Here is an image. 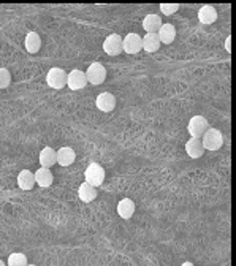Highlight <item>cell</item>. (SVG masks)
<instances>
[{
	"instance_id": "1",
	"label": "cell",
	"mask_w": 236,
	"mask_h": 266,
	"mask_svg": "<svg viewBox=\"0 0 236 266\" xmlns=\"http://www.w3.org/2000/svg\"><path fill=\"white\" fill-rule=\"evenodd\" d=\"M200 140H201V144L204 147V151H219L220 147H222V144H224L222 131L214 128V127H209L208 130H206L204 135Z\"/></svg>"
},
{
	"instance_id": "2",
	"label": "cell",
	"mask_w": 236,
	"mask_h": 266,
	"mask_svg": "<svg viewBox=\"0 0 236 266\" xmlns=\"http://www.w3.org/2000/svg\"><path fill=\"white\" fill-rule=\"evenodd\" d=\"M209 128V122L206 119L204 116H194L192 119L189 121V125H187V131L190 133L192 138H201L204 135V131Z\"/></svg>"
},
{
	"instance_id": "3",
	"label": "cell",
	"mask_w": 236,
	"mask_h": 266,
	"mask_svg": "<svg viewBox=\"0 0 236 266\" xmlns=\"http://www.w3.org/2000/svg\"><path fill=\"white\" fill-rule=\"evenodd\" d=\"M84 179H86L84 182L91 184L94 187H98L103 184V181H105V170H103V167L98 164H91L84 171Z\"/></svg>"
},
{
	"instance_id": "4",
	"label": "cell",
	"mask_w": 236,
	"mask_h": 266,
	"mask_svg": "<svg viewBox=\"0 0 236 266\" xmlns=\"http://www.w3.org/2000/svg\"><path fill=\"white\" fill-rule=\"evenodd\" d=\"M86 78H87V83H91L94 86H98L101 83H105V79H107V68L103 67L101 64H98V62H94V64L89 65V68H87Z\"/></svg>"
},
{
	"instance_id": "5",
	"label": "cell",
	"mask_w": 236,
	"mask_h": 266,
	"mask_svg": "<svg viewBox=\"0 0 236 266\" xmlns=\"http://www.w3.org/2000/svg\"><path fill=\"white\" fill-rule=\"evenodd\" d=\"M46 83L53 89H64L67 86V73L62 68L53 67L46 75Z\"/></svg>"
},
{
	"instance_id": "6",
	"label": "cell",
	"mask_w": 236,
	"mask_h": 266,
	"mask_svg": "<svg viewBox=\"0 0 236 266\" xmlns=\"http://www.w3.org/2000/svg\"><path fill=\"white\" fill-rule=\"evenodd\" d=\"M103 51L108 56H119L122 52V37L117 34H111L103 41Z\"/></svg>"
},
{
	"instance_id": "7",
	"label": "cell",
	"mask_w": 236,
	"mask_h": 266,
	"mask_svg": "<svg viewBox=\"0 0 236 266\" xmlns=\"http://www.w3.org/2000/svg\"><path fill=\"white\" fill-rule=\"evenodd\" d=\"M67 86L71 89V91H81L87 86V78H86V73L75 68L71 70L68 75H67Z\"/></svg>"
},
{
	"instance_id": "8",
	"label": "cell",
	"mask_w": 236,
	"mask_h": 266,
	"mask_svg": "<svg viewBox=\"0 0 236 266\" xmlns=\"http://www.w3.org/2000/svg\"><path fill=\"white\" fill-rule=\"evenodd\" d=\"M143 49L141 37L138 34H128L122 38V51L127 54H137Z\"/></svg>"
},
{
	"instance_id": "9",
	"label": "cell",
	"mask_w": 236,
	"mask_h": 266,
	"mask_svg": "<svg viewBox=\"0 0 236 266\" xmlns=\"http://www.w3.org/2000/svg\"><path fill=\"white\" fill-rule=\"evenodd\" d=\"M76 160V152L71 149V147H61L59 151H56V164L61 167H70L73 162Z\"/></svg>"
},
{
	"instance_id": "10",
	"label": "cell",
	"mask_w": 236,
	"mask_h": 266,
	"mask_svg": "<svg viewBox=\"0 0 236 266\" xmlns=\"http://www.w3.org/2000/svg\"><path fill=\"white\" fill-rule=\"evenodd\" d=\"M95 105L101 113H111L116 108V97L110 92H101L95 100Z\"/></svg>"
},
{
	"instance_id": "11",
	"label": "cell",
	"mask_w": 236,
	"mask_h": 266,
	"mask_svg": "<svg viewBox=\"0 0 236 266\" xmlns=\"http://www.w3.org/2000/svg\"><path fill=\"white\" fill-rule=\"evenodd\" d=\"M217 19V11L213 5H203L198 11V21L204 25H211Z\"/></svg>"
},
{
	"instance_id": "12",
	"label": "cell",
	"mask_w": 236,
	"mask_h": 266,
	"mask_svg": "<svg viewBox=\"0 0 236 266\" xmlns=\"http://www.w3.org/2000/svg\"><path fill=\"white\" fill-rule=\"evenodd\" d=\"M157 37L160 40V44H171L176 38V29L173 24H162L159 32H157Z\"/></svg>"
},
{
	"instance_id": "13",
	"label": "cell",
	"mask_w": 236,
	"mask_h": 266,
	"mask_svg": "<svg viewBox=\"0 0 236 266\" xmlns=\"http://www.w3.org/2000/svg\"><path fill=\"white\" fill-rule=\"evenodd\" d=\"M186 152L190 158H200L204 154V147L201 144V140L198 138H190L186 143Z\"/></svg>"
},
{
	"instance_id": "14",
	"label": "cell",
	"mask_w": 236,
	"mask_h": 266,
	"mask_svg": "<svg viewBox=\"0 0 236 266\" xmlns=\"http://www.w3.org/2000/svg\"><path fill=\"white\" fill-rule=\"evenodd\" d=\"M160 25H162V19L155 13L147 14V16L143 19V29L146 31V34H157Z\"/></svg>"
},
{
	"instance_id": "15",
	"label": "cell",
	"mask_w": 236,
	"mask_h": 266,
	"mask_svg": "<svg viewBox=\"0 0 236 266\" xmlns=\"http://www.w3.org/2000/svg\"><path fill=\"white\" fill-rule=\"evenodd\" d=\"M34 177H35V184H38L40 187H49L54 181V176L49 168H38L34 173Z\"/></svg>"
},
{
	"instance_id": "16",
	"label": "cell",
	"mask_w": 236,
	"mask_h": 266,
	"mask_svg": "<svg viewBox=\"0 0 236 266\" xmlns=\"http://www.w3.org/2000/svg\"><path fill=\"white\" fill-rule=\"evenodd\" d=\"M78 197L81 201L84 203H91L97 198V187L87 184V182H83L78 189Z\"/></svg>"
},
{
	"instance_id": "17",
	"label": "cell",
	"mask_w": 236,
	"mask_h": 266,
	"mask_svg": "<svg viewBox=\"0 0 236 266\" xmlns=\"http://www.w3.org/2000/svg\"><path fill=\"white\" fill-rule=\"evenodd\" d=\"M117 214H119L122 219H130L132 216L135 214V203L132 201L130 198H124L117 203Z\"/></svg>"
},
{
	"instance_id": "18",
	"label": "cell",
	"mask_w": 236,
	"mask_h": 266,
	"mask_svg": "<svg viewBox=\"0 0 236 266\" xmlns=\"http://www.w3.org/2000/svg\"><path fill=\"white\" fill-rule=\"evenodd\" d=\"M18 185L21 187V190H32L34 185H35L34 173L31 170H22L18 174Z\"/></svg>"
},
{
	"instance_id": "19",
	"label": "cell",
	"mask_w": 236,
	"mask_h": 266,
	"mask_svg": "<svg viewBox=\"0 0 236 266\" xmlns=\"http://www.w3.org/2000/svg\"><path fill=\"white\" fill-rule=\"evenodd\" d=\"M141 44L146 52H155L160 48V40L157 34H146L144 37H141Z\"/></svg>"
},
{
	"instance_id": "20",
	"label": "cell",
	"mask_w": 236,
	"mask_h": 266,
	"mask_svg": "<svg viewBox=\"0 0 236 266\" xmlns=\"http://www.w3.org/2000/svg\"><path fill=\"white\" fill-rule=\"evenodd\" d=\"M41 48V38L37 32H29L25 35V49L31 54H37Z\"/></svg>"
},
{
	"instance_id": "21",
	"label": "cell",
	"mask_w": 236,
	"mask_h": 266,
	"mask_svg": "<svg viewBox=\"0 0 236 266\" xmlns=\"http://www.w3.org/2000/svg\"><path fill=\"white\" fill-rule=\"evenodd\" d=\"M40 165L41 168H51L56 165V151L53 147H45L40 152Z\"/></svg>"
},
{
	"instance_id": "22",
	"label": "cell",
	"mask_w": 236,
	"mask_h": 266,
	"mask_svg": "<svg viewBox=\"0 0 236 266\" xmlns=\"http://www.w3.org/2000/svg\"><path fill=\"white\" fill-rule=\"evenodd\" d=\"M27 257L21 252H14L8 257V266H27Z\"/></svg>"
},
{
	"instance_id": "23",
	"label": "cell",
	"mask_w": 236,
	"mask_h": 266,
	"mask_svg": "<svg viewBox=\"0 0 236 266\" xmlns=\"http://www.w3.org/2000/svg\"><path fill=\"white\" fill-rule=\"evenodd\" d=\"M11 83V75L8 68H0V89H7Z\"/></svg>"
},
{
	"instance_id": "24",
	"label": "cell",
	"mask_w": 236,
	"mask_h": 266,
	"mask_svg": "<svg viewBox=\"0 0 236 266\" xmlns=\"http://www.w3.org/2000/svg\"><path fill=\"white\" fill-rule=\"evenodd\" d=\"M179 10L178 4H160V11L165 14V16H171L176 11Z\"/></svg>"
},
{
	"instance_id": "25",
	"label": "cell",
	"mask_w": 236,
	"mask_h": 266,
	"mask_svg": "<svg viewBox=\"0 0 236 266\" xmlns=\"http://www.w3.org/2000/svg\"><path fill=\"white\" fill-rule=\"evenodd\" d=\"M225 51H231V37H227V40H225Z\"/></svg>"
},
{
	"instance_id": "26",
	"label": "cell",
	"mask_w": 236,
	"mask_h": 266,
	"mask_svg": "<svg viewBox=\"0 0 236 266\" xmlns=\"http://www.w3.org/2000/svg\"><path fill=\"white\" fill-rule=\"evenodd\" d=\"M181 266H194V263H190V261H184Z\"/></svg>"
},
{
	"instance_id": "27",
	"label": "cell",
	"mask_w": 236,
	"mask_h": 266,
	"mask_svg": "<svg viewBox=\"0 0 236 266\" xmlns=\"http://www.w3.org/2000/svg\"><path fill=\"white\" fill-rule=\"evenodd\" d=\"M0 266H7V263L4 260H0Z\"/></svg>"
},
{
	"instance_id": "28",
	"label": "cell",
	"mask_w": 236,
	"mask_h": 266,
	"mask_svg": "<svg viewBox=\"0 0 236 266\" xmlns=\"http://www.w3.org/2000/svg\"><path fill=\"white\" fill-rule=\"evenodd\" d=\"M27 266H35V264H27Z\"/></svg>"
}]
</instances>
